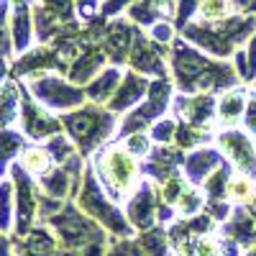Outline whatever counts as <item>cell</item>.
Wrapping results in <instances>:
<instances>
[{
	"label": "cell",
	"mask_w": 256,
	"mask_h": 256,
	"mask_svg": "<svg viewBox=\"0 0 256 256\" xmlns=\"http://www.w3.org/2000/svg\"><path fill=\"white\" fill-rule=\"evenodd\" d=\"M3 246H6V256H13V246H10L8 238H3Z\"/></svg>",
	"instance_id": "52a82bcc"
},
{
	"label": "cell",
	"mask_w": 256,
	"mask_h": 256,
	"mask_svg": "<svg viewBox=\"0 0 256 256\" xmlns=\"http://www.w3.org/2000/svg\"><path fill=\"white\" fill-rule=\"evenodd\" d=\"M226 192H228L230 200L246 202V200H251V195H254V184H251V180H246V177H236V180L228 184Z\"/></svg>",
	"instance_id": "277c9868"
},
{
	"label": "cell",
	"mask_w": 256,
	"mask_h": 256,
	"mask_svg": "<svg viewBox=\"0 0 256 256\" xmlns=\"http://www.w3.org/2000/svg\"><path fill=\"white\" fill-rule=\"evenodd\" d=\"M128 220L136 230H152L154 223H156V202L152 198V190L146 184L138 190V195L128 202Z\"/></svg>",
	"instance_id": "6da1fadb"
},
{
	"label": "cell",
	"mask_w": 256,
	"mask_h": 256,
	"mask_svg": "<svg viewBox=\"0 0 256 256\" xmlns=\"http://www.w3.org/2000/svg\"><path fill=\"white\" fill-rule=\"evenodd\" d=\"M246 256H256V246H251V251H248Z\"/></svg>",
	"instance_id": "9c48e42d"
},
{
	"label": "cell",
	"mask_w": 256,
	"mask_h": 256,
	"mask_svg": "<svg viewBox=\"0 0 256 256\" xmlns=\"http://www.w3.org/2000/svg\"><path fill=\"white\" fill-rule=\"evenodd\" d=\"M228 10V0H202V16L208 18H220Z\"/></svg>",
	"instance_id": "8992f818"
},
{
	"label": "cell",
	"mask_w": 256,
	"mask_h": 256,
	"mask_svg": "<svg viewBox=\"0 0 256 256\" xmlns=\"http://www.w3.org/2000/svg\"><path fill=\"white\" fill-rule=\"evenodd\" d=\"M223 233L230 241H236L238 246H256V223L244 210H238L236 216H233V220L223 226Z\"/></svg>",
	"instance_id": "3957f363"
},
{
	"label": "cell",
	"mask_w": 256,
	"mask_h": 256,
	"mask_svg": "<svg viewBox=\"0 0 256 256\" xmlns=\"http://www.w3.org/2000/svg\"><path fill=\"white\" fill-rule=\"evenodd\" d=\"M18 256H56V238L49 230L36 228L18 244Z\"/></svg>",
	"instance_id": "7a4b0ae2"
},
{
	"label": "cell",
	"mask_w": 256,
	"mask_h": 256,
	"mask_svg": "<svg viewBox=\"0 0 256 256\" xmlns=\"http://www.w3.org/2000/svg\"><path fill=\"white\" fill-rule=\"evenodd\" d=\"M108 256H146V251H144V246L138 241L123 238V241H116L113 244V248H110Z\"/></svg>",
	"instance_id": "5b68a950"
},
{
	"label": "cell",
	"mask_w": 256,
	"mask_h": 256,
	"mask_svg": "<svg viewBox=\"0 0 256 256\" xmlns=\"http://www.w3.org/2000/svg\"><path fill=\"white\" fill-rule=\"evenodd\" d=\"M56 256H80L77 251H70V248H64V251H56Z\"/></svg>",
	"instance_id": "ba28073f"
}]
</instances>
